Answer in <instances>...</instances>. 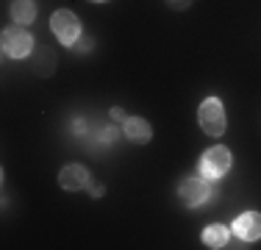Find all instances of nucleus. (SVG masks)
<instances>
[{
    "label": "nucleus",
    "mask_w": 261,
    "mask_h": 250,
    "mask_svg": "<svg viewBox=\"0 0 261 250\" xmlns=\"http://www.w3.org/2000/svg\"><path fill=\"white\" fill-rule=\"evenodd\" d=\"M233 231H236V236H239V239H245V242L261 239V214H256V211L242 214L239 220L233 222Z\"/></svg>",
    "instance_id": "obj_6"
},
{
    "label": "nucleus",
    "mask_w": 261,
    "mask_h": 250,
    "mask_svg": "<svg viewBox=\"0 0 261 250\" xmlns=\"http://www.w3.org/2000/svg\"><path fill=\"white\" fill-rule=\"evenodd\" d=\"M203 242H206L208 247H225L228 245V228H222V225H208V228L203 231Z\"/></svg>",
    "instance_id": "obj_10"
},
{
    "label": "nucleus",
    "mask_w": 261,
    "mask_h": 250,
    "mask_svg": "<svg viewBox=\"0 0 261 250\" xmlns=\"http://www.w3.org/2000/svg\"><path fill=\"white\" fill-rule=\"evenodd\" d=\"M59 181H61V186H64V189L78 192V189H84V186L89 184V172H86L81 164H70V167H64V170H61Z\"/></svg>",
    "instance_id": "obj_7"
},
{
    "label": "nucleus",
    "mask_w": 261,
    "mask_h": 250,
    "mask_svg": "<svg viewBox=\"0 0 261 250\" xmlns=\"http://www.w3.org/2000/svg\"><path fill=\"white\" fill-rule=\"evenodd\" d=\"M34 17H36V3L34 0H14L11 3V20L14 22H34Z\"/></svg>",
    "instance_id": "obj_9"
},
{
    "label": "nucleus",
    "mask_w": 261,
    "mask_h": 250,
    "mask_svg": "<svg viewBox=\"0 0 261 250\" xmlns=\"http://www.w3.org/2000/svg\"><path fill=\"white\" fill-rule=\"evenodd\" d=\"M228 170H231V153H228V147H211L200 159V175L208 181L222 178Z\"/></svg>",
    "instance_id": "obj_2"
},
{
    "label": "nucleus",
    "mask_w": 261,
    "mask_h": 250,
    "mask_svg": "<svg viewBox=\"0 0 261 250\" xmlns=\"http://www.w3.org/2000/svg\"><path fill=\"white\" fill-rule=\"evenodd\" d=\"M53 67H56V56L47 47H39V56L34 59V70L39 72V75H50Z\"/></svg>",
    "instance_id": "obj_11"
},
{
    "label": "nucleus",
    "mask_w": 261,
    "mask_h": 250,
    "mask_svg": "<svg viewBox=\"0 0 261 250\" xmlns=\"http://www.w3.org/2000/svg\"><path fill=\"white\" fill-rule=\"evenodd\" d=\"M189 3H192V0H167V6H170V9H186Z\"/></svg>",
    "instance_id": "obj_13"
},
{
    "label": "nucleus",
    "mask_w": 261,
    "mask_h": 250,
    "mask_svg": "<svg viewBox=\"0 0 261 250\" xmlns=\"http://www.w3.org/2000/svg\"><path fill=\"white\" fill-rule=\"evenodd\" d=\"M197 120H200L203 134H208V136L225 134V111H222V103H220L217 97H208L206 103L200 106V114H197Z\"/></svg>",
    "instance_id": "obj_1"
},
{
    "label": "nucleus",
    "mask_w": 261,
    "mask_h": 250,
    "mask_svg": "<svg viewBox=\"0 0 261 250\" xmlns=\"http://www.w3.org/2000/svg\"><path fill=\"white\" fill-rule=\"evenodd\" d=\"M125 136H128V142H134V145H145V142H150L153 131H150V125H147V120L130 117V120H125Z\"/></svg>",
    "instance_id": "obj_8"
},
{
    "label": "nucleus",
    "mask_w": 261,
    "mask_h": 250,
    "mask_svg": "<svg viewBox=\"0 0 261 250\" xmlns=\"http://www.w3.org/2000/svg\"><path fill=\"white\" fill-rule=\"evenodd\" d=\"M111 117H114V120H125V111H122V109H111Z\"/></svg>",
    "instance_id": "obj_14"
},
{
    "label": "nucleus",
    "mask_w": 261,
    "mask_h": 250,
    "mask_svg": "<svg viewBox=\"0 0 261 250\" xmlns=\"http://www.w3.org/2000/svg\"><path fill=\"white\" fill-rule=\"evenodd\" d=\"M34 47V39L25 28H9L3 31V53L11 56V59H22V56L31 53Z\"/></svg>",
    "instance_id": "obj_4"
},
{
    "label": "nucleus",
    "mask_w": 261,
    "mask_h": 250,
    "mask_svg": "<svg viewBox=\"0 0 261 250\" xmlns=\"http://www.w3.org/2000/svg\"><path fill=\"white\" fill-rule=\"evenodd\" d=\"M72 47H75L78 53H84V50H89V47H92V39H89V36H78V42H75Z\"/></svg>",
    "instance_id": "obj_12"
},
{
    "label": "nucleus",
    "mask_w": 261,
    "mask_h": 250,
    "mask_svg": "<svg viewBox=\"0 0 261 250\" xmlns=\"http://www.w3.org/2000/svg\"><path fill=\"white\" fill-rule=\"evenodd\" d=\"M208 195H211V189H208L206 178H186L184 184H181V200H184L186 206L206 203Z\"/></svg>",
    "instance_id": "obj_5"
},
{
    "label": "nucleus",
    "mask_w": 261,
    "mask_h": 250,
    "mask_svg": "<svg viewBox=\"0 0 261 250\" xmlns=\"http://www.w3.org/2000/svg\"><path fill=\"white\" fill-rule=\"evenodd\" d=\"M50 28H53V34L61 39V45H75L78 36H81L78 17L72 14V11H67V9L56 11V14L50 17Z\"/></svg>",
    "instance_id": "obj_3"
},
{
    "label": "nucleus",
    "mask_w": 261,
    "mask_h": 250,
    "mask_svg": "<svg viewBox=\"0 0 261 250\" xmlns=\"http://www.w3.org/2000/svg\"><path fill=\"white\" fill-rule=\"evenodd\" d=\"M92 3H103V0H92Z\"/></svg>",
    "instance_id": "obj_15"
}]
</instances>
